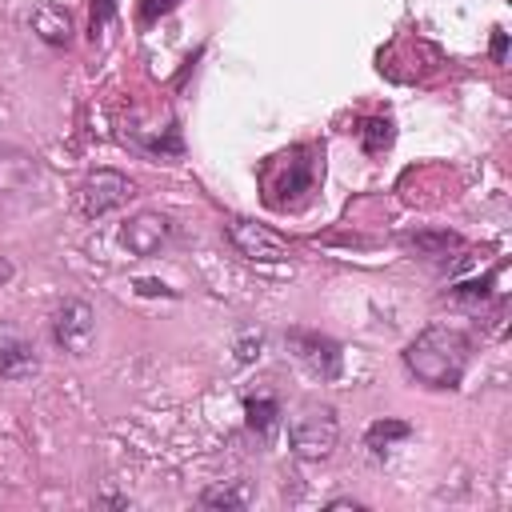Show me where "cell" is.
<instances>
[{
	"label": "cell",
	"mask_w": 512,
	"mask_h": 512,
	"mask_svg": "<svg viewBox=\"0 0 512 512\" xmlns=\"http://www.w3.org/2000/svg\"><path fill=\"white\" fill-rule=\"evenodd\" d=\"M472 360V336L452 324H428L408 348L404 368L428 388H456Z\"/></svg>",
	"instance_id": "1"
},
{
	"label": "cell",
	"mask_w": 512,
	"mask_h": 512,
	"mask_svg": "<svg viewBox=\"0 0 512 512\" xmlns=\"http://www.w3.org/2000/svg\"><path fill=\"white\" fill-rule=\"evenodd\" d=\"M320 160H324V152L316 144H296L288 152H276L260 172L264 204L276 208V212L308 204V196H312V188L320 180Z\"/></svg>",
	"instance_id": "2"
},
{
	"label": "cell",
	"mask_w": 512,
	"mask_h": 512,
	"mask_svg": "<svg viewBox=\"0 0 512 512\" xmlns=\"http://www.w3.org/2000/svg\"><path fill=\"white\" fill-rule=\"evenodd\" d=\"M340 424H336V408L332 404H300L296 416L288 420V448L300 460H328L336 448Z\"/></svg>",
	"instance_id": "3"
},
{
	"label": "cell",
	"mask_w": 512,
	"mask_h": 512,
	"mask_svg": "<svg viewBox=\"0 0 512 512\" xmlns=\"http://www.w3.org/2000/svg\"><path fill=\"white\" fill-rule=\"evenodd\" d=\"M52 340L64 352L84 356L92 348V340H96V312H92V304L80 300V296H68L64 304H56V312H52Z\"/></svg>",
	"instance_id": "4"
},
{
	"label": "cell",
	"mask_w": 512,
	"mask_h": 512,
	"mask_svg": "<svg viewBox=\"0 0 512 512\" xmlns=\"http://www.w3.org/2000/svg\"><path fill=\"white\" fill-rule=\"evenodd\" d=\"M172 240H176V224H172V216H164V212H156V208H140V212L128 216L124 228H120V244H124L132 256H160Z\"/></svg>",
	"instance_id": "5"
},
{
	"label": "cell",
	"mask_w": 512,
	"mask_h": 512,
	"mask_svg": "<svg viewBox=\"0 0 512 512\" xmlns=\"http://www.w3.org/2000/svg\"><path fill=\"white\" fill-rule=\"evenodd\" d=\"M284 340H288L292 356H296L312 376H320V380H336V376H340L344 352H340V344H336L332 336H324V332H308V328H292Z\"/></svg>",
	"instance_id": "6"
},
{
	"label": "cell",
	"mask_w": 512,
	"mask_h": 512,
	"mask_svg": "<svg viewBox=\"0 0 512 512\" xmlns=\"http://www.w3.org/2000/svg\"><path fill=\"white\" fill-rule=\"evenodd\" d=\"M224 232H228L232 248H236L240 256H248V260L280 264V260H288V256H292L288 240H284V236H276L272 228L256 224V220H240V216H236V220H228V224H224Z\"/></svg>",
	"instance_id": "7"
},
{
	"label": "cell",
	"mask_w": 512,
	"mask_h": 512,
	"mask_svg": "<svg viewBox=\"0 0 512 512\" xmlns=\"http://www.w3.org/2000/svg\"><path fill=\"white\" fill-rule=\"evenodd\" d=\"M128 196H132V180H128L124 172H116V168H96V172L84 180V188H80V208H84V216L96 220V216L120 208Z\"/></svg>",
	"instance_id": "8"
},
{
	"label": "cell",
	"mask_w": 512,
	"mask_h": 512,
	"mask_svg": "<svg viewBox=\"0 0 512 512\" xmlns=\"http://www.w3.org/2000/svg\"><path fill=\"white\" fill-rule=\"evenodd\" d=\"M40 180V160L20 144H0V196H20Z\"/></svg>",
	"instance_id": "9"
},
{
	"label": "cell",
	"mask_w": 512,
	"mask_h": 512,
	"mask_svg": "<svg viewBox=\"0 0 512 512\" xmlns=\"http://www.w3.org/2000/svg\"><path fill=\"white\" fill-rule=\"evenodd\" d=\"M464 240L448 228H416V232H404L400 236V248L420 256V260H444L448 252H456Z\"/></svg>",
	"instance_id": "10"
},
{
	"label": "cell",
	"mask_w": 512,
	"mask_h": 512,
	"mask_svg": "<svg viewBox=\"0 0 512 512\" xmlns=\"http://www.w3.org/2000/svg\"><path fill=\"white\" fill-rule=\"evenodd\" d=\"M40 360H36V348L24 340V336H0V380H28L36 376Z\"/></svg>",
	"instance_id": "11"
},
{
	"label": "cell",
	"mask_w": 512,
	"mask_h": 512,
	"mask_svg": "<svg viewBox=\"0 0 512 512\" xmlns=\"http://www.w3.org/2000/svg\"><path fill=\"white\" fill-rule=\"evenodd\" d=\"M28 24L44 44H68L72 40V16L60 4H36L28 12Z\"/></svg>",
	"instance_id": "12"
},
{
	"label": "cell",
	"mask_w": 512,
	"mask_h": 512,
	"mask_svg": "<svg viewBox=\"0 0 512 512\" xmlns=\"http://www.w3.org/2000/svg\"><path fill=\"white\" fill-rule=\"evenodd\" d=\"M244 420H248V432L268 444L276 436V428H280V400H272V396H248L244 400Z\"/></svg>",
	"instance_id": "13"
},
{
	"label": "cell",
	"mask_w": 512,
	"mask_h": 512,
	"mask_svg": "<svg viewBox=\"0 0 512 512\" xmlns=\"http://www.w3.org/2000/svg\"><path fill=\"white\" fill-rule=\"evenodd\" d=\"M408 436H412V424H404V420H376V424L364 432V448H372V452L380 456L388 444L408 440Z\"/></svg>",
	"instance_id": "14"
},
{
	"label": "cell",
	"mask_w": 512,
	"mask_h": 512,
	"mask_svg": "<svg viewBox=\"0 0 512 512\" xmlns=\"http://www.w3.org/2000/svg\"><path fill=\"white\" fill-rule=\"evenodd\" d=\"M392 140H396L392 120H384V116H368V120L360 124V144H364L368 156H380L384 148H392Z\"/></svg>",
	"instance_id": "15"
},
{
	"label": "cell",
	"mask_w": 512,
	"mask_h": 512,
	"mask_svg": "<svg viewBox=\"0 0 512 512\" xmlns=\"http://www.w3.org/2000/svg\"><path fill=\"white\" fill-rule=\"evenodd\" d=\"M496 276H500V268H496V272H488L484 280H468V284L452 288V300H464V304H480V300L488 296V288L496 284Z\"/></svg>",
	"instance_id": "16"
},
{
	"label": "cell",
	"mask_w": 512,
	"mask_h": 512,
	"mask_svg": "<svg viewBox=\"0 0 512 512\" xmlns=\"http://www.w3.org/2000/svg\"><path fill=\"white\" fill-rule=\"evenodd\" d=\"M200 504L204 508H244V492H236V488H204Z\"/></svg>",
	"instance_id": "17"
},
{
	"label": "cell",
	"mask_w": 512,
	"mask_h": 512,
	"mask_svg": "<svg viewBox=\"0 0 512 512\" xmlns=\"http://www.w3.org/2000/svg\"><path fill=\"white\" fill-rule=\"evenodd\" d=\"M176 8H180V0H140V24H152Z\"/></svg>",
	"instance_id": "18"
},
{
	"label": "cell",
	"mask_w": 512,
	"mask_h": 512,
	"mask_svg": "<svg viewBox=\"0 0 512 512\" xmlns=\"http://www.w3.org/2000/svg\"><path fill=\"white\" fill-rule=\"evenodd\" d=\"M116 16V0H92V36Z\"/></svg>",
	"instance_id": "19"
},
{
	"label": "cell",
	"mask_w": 512,
	"mask_h": 512,
	"mask_svg": "<svg viewBox=\"0 0 512 512\" xmlns=\"http://www.w3.org/2000/svg\"><path fill=\"white\" fill-rule=\"evenodd\" d=\"M504 48H508V36L496 28V36H492V60H504Z\"/></svg>",
	"instance_id": "20"
},
{
	"label": "cell",
	"mask_w": 512,
	"mask_h": 512,
	"mask_svg": "<svg viewBox=\"0 0 512 512\" xmlns=\"http://www.w3.org/2000/svg\"><path fill=\"white\" fill-rule=\"evenodd\" d=\"M136 288H140V292H144V296H156V292H164V296H172V292H168V288H164V284H156V280H140V284H136Z\"/></svg>",
	"instance_id": "21"
},
{
	"label": "cell",
	"mask_w": 512,
	"mask_h": 512,
	"mask_svg": "<svg viewBox=\"0 0 512 512\" xmlns=\"http://www.w3.org/2000/svg\"><path fill=\"white\" fill-rule=\"evenodd\" d=\"M8 280H12V264L0 256V284H8Z\"/></svg>",
	"instance_id": "22"
}]
</instances>
